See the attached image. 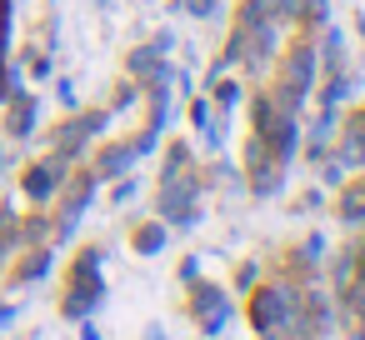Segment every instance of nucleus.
<instances>
[{"label": "nucleus", "mask_w": 365, "mask_h": 340, "mask_svg": "<svg viewBox=\"0 0 365 340\" xmlns=\"http://www.w3.org/2000/svg\"><path fill=\"white\" fill-rule=\"evenodd\" d=\"M250 315H255V325H260V330H275V325L290 315V300H285L280 290H265V295L255 300V310H250Z\"/></svg>", "instance_id": "f257e3e1"}, {"label": "nucleus", "mask_w": 365, "mask_h": 340, "mask_svg": "<svg viewBox=\"0 0 365 340\" xmlns=\"http://www.w3.org/2000/svg\"><path fill=\"white\" fill-rule=\"evenodd\" d=\"M56 185H61V160H46V165H36L26 175V195H36V200H46Z\"/></svg>", "instance_id": "f03ea898"}, {"label": "nucleus", "mask_w": 365, "mask_h": 340, "mask_svg": "<svg viewBox=\"0 0 365 340\" xmlns=\"http://www.w3.org/2000/svg\"><path fill=\"white\" fill-rule=\"evenodd\" d=\"M91 130H101V115H86V120L66 125V140H61V160H66V155H76V150L86 145V135H91Z\"/></svg>", "instance_id": "7ed1b4c3"}, {"label": "nucleus", "mask_w": 365, "mask_h": 340, "mask_svg": "<svg viewBox=\"0 0 365 340\" xmlns=\"http://www.w3.org/2000/svg\"><path fill=\"white\" fill-rule=\"evenodd\" d=\"M130 160H135V150H125V145H120V150H106V155H101V165H96V180H110V175H120Z\"/></svg>", "instance_id": "20e7f679"}, {"label": "nucleus", "mask_w": 365, "mask_h": 340, "mask_svg": "<svg viewBox=\"0 0 365 340\" xmlns=\"http://www.w3.org/2000/svg\"><path fill=\"white\" fill-rule=\"evenodd\" d=\"M31 120H36V101H31V96H21V101H16V110H11V130H16V135H26V130H31Z\"/></svg>", "instance_id": "39448f33"}, {"label": "nucleus", "mask_w": 365, "mask_h": 340, "mask_svg": "<svg viewBox=\"0 0 365 340\" xmlns=\"http://www.w3.org/2000/svg\"><path fill=\"white\" fill-rule=\"evenodd\" d=\"M160 240H165V235H160L155 225H145V230L135 235V245H140V250H160Z\"/></svg>", "instance_id": "423d86ee"}, {"label": "nucleus", "mask_w": 365, "mask_h": 340, "mask_svg": "<svg viewBox=\"0 0 365 340\" xmlns=\"http://www.w3.org/2000/svg\"><path fill=\"white\" fill-rule=\"evenodd\" d=\"M295 11H300V0H275V21L280 16H295Z\"/></svg>", "instance_id": "0eeeda50"}, {"label": "nucleus", "mask_w": 365, "mask_h": 340, "mask_svg": "<svg viewBox=\"0 0 365 340\" xmlns=\"http://www.w3.org/2000/svg\"><path fill=\"white\" fill-rule=\"evenodd\" d=\"M190 11H195V16H205V11H210V0H190Z\"/></svg>", "instance_id": "6e6552de"}, {"label": "nucleus", "mask_w": 365, "mask_h": 340, "mask_svg": "<svg viewBox=\"0 0 365 340\" xmlns=\"http://www.w3.org/2000/svg\"><path fill=\"white\" fill-rule=\"evenodd\" d=\"M150 340H160V335H155V330H150Z\"/></svg>", "instance_id": "1a4fd4ad"}]
</instances>
